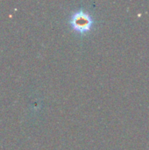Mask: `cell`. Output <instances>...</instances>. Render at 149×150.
<instances>
[{"label": "cell", "instance_id": "cell-1", "mask_svg": "<svg viewBox=\"0 0 149 150\" xmlns=\"http://www.w3.org/2000/svg\"><path fill=\"white\" fill-rule=\"evenodd\" d=\"M71 25L77 32L86 33L92 25V18L89 14L83 11H78L72 16Z\"/></svg>", "mask_w": 149, "mask_h": 150}]
</instances>
